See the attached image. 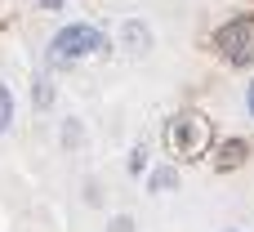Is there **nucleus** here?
<instances>
[{
	"label": "nucleus",
	"mask_w": 254,
	"mask_h": 232,
	"mask_svg": "<svg viewBox=\"0 0 254 232\" xmlns=\"http://www.w3.org/2000/svg\"><path fill=\"white\" fill-rule=\"evenodd\" d=\"M143 165H147V143H134V152H129V174H143Z\"/></svg>",
	"instance_id": "10"
},
{
	"label": "nucleus",
	"mask_w": 254,
	"mask_h": 232,
	"mask_svg": "<svg viewBox=\"0 0 254 232\" xmlns=\"http://www.w3.org/2000/svg\"><path fill=\"white\" fill-rule=\"evenodd\" d=\"M246 107H250V116H254V80H250V89H246Z\"/></svg>",
	"instance_id": "12"
},
{
	"label": "nucleus",
	"mask_w": 254,
	"mask_h": 232,
	"mask_svg": "<svg viewBox=\"0 0 254 232\" xmlns=\"http://www.w3.org/2000/svg\"><path fill=\"white\" fill-rule=\"evenodd\" d=\"M214 45L223 49V58L232 67H250L254 63V22L250 18H232L214 31Z\"/></svg>",
	"instance_id": "3"
},
{
	"label": "nucleus",
	"mask_w": 254,
	"mask_h": 232,
	"mask_svg": "<svg viewBox=\"0 0 254 232\" xmlns=\"http://www.w3.org/2000/svg\"><path fill=\"white\" fill-rule=\"evenodd\" d=\"M121 45H125L129 54L152 49V27H147V22H138V18H125V22H121Z\"/></svg>",
	"instance_id": "4"
},
{
	"label": "nucleus",
	"mask_w": 254,
	"mask_h": 232,
	"mask_svg": "<svg viewBox=\"0 0 254 232\" xmlns=\"http://www.w3.org/2000/svg\"><path fill=\"white\" fill-rule=\"evenodd\" d=\"M13 125V94H9V85H0V134Z\"/></svg>",
	"instance_id": "9"
},
{
	"label": "nucleus",
	"mask_w": 254,
	"mask_h": 232,
	"mask_svg": "<svg viewBox=\"0 0 254 232\" xmlns=\"http://www.w3.org/2000/svg\"><path fill=\"white\" fill-rule=\"evenodd\" d=\"M58 4H63V0H40V9H58Z\"/></svg>",
	"instance_id": "13"
},
{
	"label": "nucleus",
	"mask_w": 254,
	"mask_h": 232,
	"mask_svg": "<svg viewBox=\"0 0 254 232\" xmlns=\"http://www.w3.org/2000/svg\"><path fill=\"white\" fill-rule=\"evenodd\" d=\"M210 139H214V130H210V121L201 112H179V116L165 121V148L174 156H183V161L205 156L210 152Z\"/></svg>",
	"instance_id": "1"
},
{
	"label": "nucleus",
	"mask_w": 254,
	"mask_h": 232,
	"mask_svg": "<svg viewBox=\"0 0 254 232\" xmlns=\"http://www.w3.org/2000/svg\"><path fill=\"white\" fill-rule=\"evenodd\" d=\"M179 188V170L174 165H161V170H152V179H147V192H174Z\"/></svg>",
	"instance_id": "6"
},
{
	"label": "nucleus",
	"mask_w": 254,
	"mask_h": 232,
	"mask_svg": "<svg viewBox=\"0 0 254 232\" xmlns=\"http://www.w3.org/2000/svg\"><path fill=\"white\" fill-rule=\"evenodd\" d=\"M98 49H107L103 31L89 27V22H71V27H63V31L54 36L49 58H54L58 67H67V63H76V58H85V54H98Z\"/></svg>",
	"instance_id": "2"
},
{
	"label": "nucleus",
	"mask_w": 254,
	"mask_h": 232,
	"mask_svg": "<svg viewBox=\"0 0 254 232\" xmlns=\"http://www.w3.org/2000/svg\"><path fill=\"white\" fill-rule=\"evenodd\" d=\"M31 103H36L40 112L54 103V85H49V76H36V80H31Z\"/></svg>",
	"instance_id": "7"
},
{
	"label": "nucleus",
	"mask_w": 254,
	"mask_h": 232,
	"mask_svg": "<svg viewBox=\"0 0 254 232\" xmlns=\"http://www.w3.org/2000/svg\"><path fill=\"white\" fill-rule=\"evenodd\" d=\"M246 156H250V148H246L241 139H228V143L219 148V156H214V170H237Z\"/></svg>",
	"instance_id": "5"
},
{
	"label": "nucleus",
	"mask_w": 254,
	"mask_h": 232,
	"mask_svg": "<svg viewBox=\"0 0 254 232\" xmlns=\"http://www.w3.org/2000/svg\"><path fill=\"white\" fill-rule=\"evenodd\" d=\"M107 232H138V228H134V219H129V215H116V219L107 224Z\"/></svg>",
	"instance_id": "11"
},
{
	"label": "nucleus",
	"mask_w": 254,
	"mask_h": 232,
	"mask_svg": "<svg viewBox=\"0 0 254 232\" xmlns=\"http://www.w3.org/2000/svg\"><path fill=\"white\" fill-rule=\"evenodd\" d=\"M58 139H63V148H80V143H85V125H80L76 116H67V121H63V134H58Z\"/></svg>",
	"instance_id": "8"
}]
</instances>
